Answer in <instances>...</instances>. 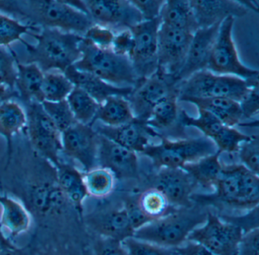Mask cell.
Returning <instances> with one entry per match:
<instances>
[{"instance_id": "cell-36", "label": "cell", "mask_w": 259, "mask_h": 255, "mask_svg": "<svg viewBox=\"0 0 259 255\" xmlns=\"http://www.w3.org/2000/svg\"><path fill=\"white\" fill-rule=\"evenodd\" d=\"M198 109V117L190 116L186 111H180V121L183 127H194L201 131L204 136L212 138L225 124L208 111Z\"/></svg>"}, {"instance_id": "cell-52", "label": "cell", "mask_w": 259, "mask_h": 255, "mask_svg": "<svg viewBox=\"0 0 259 255\" xmlns=\"http://www.w3.org/2000/svg\"><path fill=\"white\" fill-rule=\"evenodd\" d=\"M18 97L16 90L11 89L6 85L0 83V106L12 99Z\"/></svg>"}, {"instance_id": "cell-43", "label": "cell", "mask_w": 259, "mask_h": 255, "mask_svg": "<svg viewBox=\"0 0 259 255\" xmlns=\"http://www.w3.org/2000/svg\"><path fill=\"white\" fill-rule=\"evenodd\" d=\"M115 33L111 29L95 24L85 32L83 36L91 42L101 49H111Z\"/></svg>"}, {"instance_id": "cell-4", "label": "cell", "mask_w": 259, "mask_h": 255, "mask_svg": "<svg viewBox=\"0 0 259 255\" xmlns=\"http://www.w3.org/2000/svg\"><path fill=\"white\" fill-rule=\"evenodd\" d=\"M80 51L81 57L73 65L79 71L91 73L115 86L135 88L142 81L138 78L130 59L111 49L99 48L83 36Z\"/></svg>"}, {"instance_id": "cell-31", "label": "cell", "mask_w": 259, "mask_h": 255, "mask_svg": "<svg viewBox=\"0 0 259 255\" xmlns=\"http://www.w3.org/2000/svg\"><path fill=\"white\" fill-rule=\"evenodd\" d=\"M135 118L126 97L111 96L99 105L95 121H101L104 125L117 127L130 122Z\"/></svg>"}, {"instance_id": "cell-41", "label": "cell", "mask_w": 259, "mask_h": 255, "mask_svg": "<svg viewBox=\"0 0 259 255\" xmlns=\"http://www.w3.org/2000/svg\"><path fill=\"white\" fill-rule=\"evenodd\" d=\"M10 51L4 47H0V83L15 89L17 69L14 50L10 48Z\"/></svg>"}, {"instance_id": "cell-22", "label": "cell", "mask_w": 259, "mask_h": 255, "mask_svg": "<svg viewBox=\"0 0 259 255\" xmlns=\"http://www.w3.org/2000/svg\"><path fill=\"white\" fill-rule=\"evenodd\" d=\"M55 168L57 183L68 201L80 214H83V203L89 196L83 179V173L68 162H60Z\"/></svg>"}, {"instance_id": "cell-50", "label": "cell", "mask_w": 259, "mask_h": 255, "mask_svg": "<svg viewBox=\"0 0 259 255\" xmlns=\"http://www.w3.org/2000/svg\"><path fill=\"white\" fill-rule=\"evenodd\" d=\"M140 12L143 21H151L160 18V12L165 1H132Z\"/></svg>"}, {"instance_id": "cell-3", "label": "cell", "mask_w": 259, "mask_h": 255, "mask_svg": "<svg viewBox=\"0 0 259 255\" xmlns=\"http://www.w3.org/2000/svg\"><path fill=\"white\" fill-rule=\"evenodd\" d=\"M208 210L201 206L177 208L134 232L133 237L172 249L187 241L192 231L205 222Z\"/></svg>"}, {"instance_id": "cell-2", "label": "cell", "mask_w": 259, "mask_h": 255, "mask_svg": "<svg viewBox=\"0 0 259 255\" xmlns=\"http://www.w3.org/2000/svg\"><path fill=\"white\" fill-rule=\"evenodd\" d=\"M29 35L37 39V44L21 39L28 53L26 63L36 64L44 73L53 70L64 73L81 57V35L51 28H42L38 33L31 32Z\"/></svg>"}, {"instance_id": "cell-21", "label": "cell", "mask_w": 259, "mask_h": 255, "mask_svg": "<svg viewBox=\"0 0 259 255\" xmlns=\"http://www.w3.org/2000/svg\"><path fill=\"white\" fill-rule=\"evenodd\" d=\"M63 74L74 86L85 91L99 104L111 96L128 97L134 89L132 87H118L110 84L91 73L76 69L73 65L68 68Z\"/></svg>"}, {"instance_id": "cell-45", "label": "cell", "mask_w": 259, "mask_h": 255, "mask_svg": "<svg viewBox=\"0 0 259 255\" xmlns=\"http://www.w3.org/2000/svg\"><path fill=\"white\" fill-rule=\"evenodd\" d=\"M134 46L135 39L133 32L130 29H123L115 33L111 50L116 54L130 59Z\"/></svg>"}, {"instance_id": "cell-34", "label": "cell", "mask_w": 259, "mask_h": 255, "mask_svg": "<svg viewBox=\"0 0 259 255\" xmlns=\"http://www.w3.org/2000/svg\"><path fill=\"white\" fill-rule=\"evenodd\" d=\"M137 201L142 212L151 221L162 218L177 209L171 206L163 193L153 187L144 191L138 197Z\"/></svg>"}, {"instance_id": "cell-14", "label": "cell", "mask_w": 259, "mask_h": 255, "mask_svg": "<svg viewBox=\"0 0 259 255\" xmlns=\"http://www.w3.org/2000/svg\"><path fill=\"white\" fill-rule=\"evenodd\" d=\"M84 10L95 24L119 30L130 29L143 21L132 1H83Z\"/></svg>"}, {"instance_id": "cell-44", "label": "cell", "mask_w": 259, "mask_h": 255, "mask_svg": "<svg viewBox=\"0 0 259 255\" xmlns=\"http://www.w3.org/2000/svg\"><path fill=\"white\" fill-rule=\"evenodd\" d=\"M122 206L125 209L127 218L134 232L151 223V220L148 218L141 209L138 203L137 198L126 197L123 200Z\"/></svg>"}, {"instance_id": "cell-26", "label": "cell", "mask_w": 259, "mask_h": 255, "mask_svg": "<svg viewBox=\"0 0 259 255\" xmlns=\"http://www.w3.org/2000/svg\"><path fill=\"white\" fill-rule=\"evenodd\" d=\"M0 225L8 230L11 237L16 238L29 230L31 214L23 203L7 194H0Z\"/></svg>"}, {"instance_id": "cell-27", "label": "cell", "mask_w": 259, "mask_h": 255, "mask_svg": "<svg viewBox=\"0 0 259 255\" xmlns=\"http://www.w3.org/2000/svg\"><path fill=\"white\" fill-rule=\"evenodd\" d=\"M178 93L169 94L155 105L150 112L146 123L160 135V132L174 130L182 132L183 126L180 121Z\"/></svg>"}, {"instance_id": "cell-16", "label": "cell", "mask_w": 259, "mask_h": 255, "mask_svg": "<svg viewBox=\"0 0 259 255\" xmlns=\"http://www.w3.org/2000/svg\"><path fill=\"white\" fill-rule=\"evenodd\" d=\"M86 226L98 236L122 241L133 237L132 228L123 206H104L83 217Z\"/></svg>"}, {"instance_id": "cell-48", "label": "cell", "mask_w": 259, "mask_h": 255, "mask_svg": "<svg viewBox=\"0 0 259 255\" xmlns=\"http://www.w3.org/2000/svg\"><path fill=\"white\" fill-rule=\"evenodd\" d=\"M237 255H259V228L243 233L238 245Z\"/></svg>"}, {"instance_id": "cell-13", "label": "cell", "mask_w": 259, "mask_h": 255, "mask_svg": "<svg viewBox=\"0 0 259 255\" xmlns=\"http://www.w3.org/2000/svg\"><path fill=\"white\" fill-rule=\"evenodd\" d=\"M178 82L157 71L148 78L142 80L132 94L126 97L131 105L135 117L146 121L156 104L174 93H178Z\"/></svg>"}, {"instance_id": "cell-5", "label": "cell", "mask_w": 259, "mask_h": 255, "mask_svg": "<svg viewBox=\"0 0 259 255\" xmlns=\"http://www.w3.org/2000/svg\"><path fill=\"white\" fill-rule=\"evenodd\" d=\"M158 144H150L142 154L149 158L157 169L160 168H182L204 156L218 152L216 145L207 137L170 140L161 137Z\"/></svg>"}, {"instance_id": "cell-7", "label": "cell", "mask_w": 259, "mask_h": 255, "mask_svg": "<svg viewBox=\"0 0 259 255\" xmlns=\"http://www.w3.org/2000/svg\"><path fill=\"white\" fill-rule=\"evenodd\" d=\"M27 131L31 145L45 159L57 166L62 152L61 132L45 112L41 103H27Z\"/></svg>"}, {"instance_id": "cell-12", "label": "cell", "mask_w": 259, "mask_h": 255, "mask_svg": "<svg viewBox=\"0 0 259 255\" xmlns=\"http://www.w3.org/2000/svg\"><path fill=\"white\" fill-rule=\"evenodd\" d=\"M62 152L81 164L84 172L98 167L99 135L93 126L76 122L61 133Z\"/></svg>"}, {"instance_id": "cell-8", "label": "cell", "mask_w": 259, "mask_h": 255, "mask_svg": "<svg viewBox=\"0 0 259 255\" xmlns=\"http://www.w3.org/2000/svg\"><path fill=\"white\" fill-rule=\"evenodd\" d=\"M23 192L25 207L36 218L60 215L66 208L72 206L59 187L56 172L49 177H34Z\"/></svg>"}, {"instance_id": "cell-29", "label": "cell", "mask_w": 259, "mask_h": 255, "mask_svg": "<svg viewBox=\"0 0 259 255\" xmlns=\"http://www.w3.org/2000/svg\"><path fill=\"white\" fill-rule=\"evenodd\" d=\"M162 24L194 33L199 27L190 1H165L160 14Z\"/></svg>"}, {"instance_id": "cell-56", "label": "cell", "mask_w": 259, "mask_h": 255, "mask_svg": "<svg viewBox=\"0 0 259 255\" xmlns=\"http://www.w3.org/2000/svg\"><path fill=\"white\" fill-rule=\"evenodd\" d=\"M169 255H176V254H175V253H174V252L172 251V250H171V249H169Z\"/></svg>"}, {"instance_id": "cell-15", "label": "cell", "mask_w": 259, "mask_h": 255, "mask_svg": "<svg viewBox=\"0 0 259 255\" xmlns=\"http://www.w3.org/2000/svg\"><path fill=\"white\" fill-rule=\"evenodd\" d=\"M98 166L110 170L116 179L139 178L137 153L100 135Z\"/></svg>"}, {"instance_id": "cell-40", "label": "cell", "mask_w": 259, "mask_h": 255, "mask_svg": "<svg viewBox=\"0 0 259 255\" xmlns=\"http://www.w3.org/2000/svg\"><path fill=\"white\" fill-rule=\"evenodd\" d=\"M238 159L241 165L259 174V138L257 135H251L249 139L242 142L237 152Z\"/></svg>"}, {"instance_id": "cell-47", "label": "cell", "mask_w": 259, "mask_h": 255, "mask_svg": "<svg viewBox=\"0 0 259 255\" xmlns=\"http://www.w3.org/2000/svg\"><path fill=\"white\" fill-rule=\"evenodd\" d=\"M223 220L231 223L242 229L243 233L258 228V206L249 209L245 215L240 217H221Z\"/></svg>"}, {"instance_id": "cell-17", "label": "cell", "mask_w": 259, "mask_h": 255, "mask_svg": "<svg viewBox=\"0 0 259 255\" xmlns=\"http://www.w3.org/2000/svg\"><path fill=\"white\" fill-rule=\"evenodd\" d=\"M152 183L153 188L163 193L174 208L192 206V192L196 185L183 168H159Z\"/></svg>"}, {"instance_id": "cell-30", "label": "cell", "mask_w": 259, "mask_h": 255, "mask_svg": "<svg viewBox=\"0 0 259 255\" xmlns=\"http://www.w3.org/2000/svg\"><path fill=\"white\" fill-rule=\"evenodd\" d=\"M220 156L221 153L218 151L195 162L186 164L182 168L189 174L195 185L214 189L223 168Z\"/></svg>"}, {"instance_id": "cell-53", "label": "cell", "mask_w": 259, "mask_h": 255, "mask_svg": "<svg viewBox=\"0 0 259 255\" xmlns=\"http://www.w3.org/2000/svg\"><path fill=\"white\" fill-rule=\"evenodd\" d=\"M36 253L31 247H18L16 246L1 252L0 255H35Z\"/></svg>"}, {"instance_id": "cell-9", "label": "cell", "mask_w": 259, "mask_h": 255, "mask_svg": "<svg viewBox=\"0 0 259 255\" xmlns=\"http://www.w3.org/2000/svg\"><path fill=\"white\" fill-rule=\"evenodd\" d=\"M242 235L240 228L208 211L205 222L192 231L187 240L202 244L215 255H237Z\"/></svg>"}, {"instance_id": "cell-11", "label": "cell", "mask_w": 259, "mask_h": 255, "mask_svg": "<svg viewBox=\"0 0 259 255\" xmlns=\"http://www.w3.org/2000/svg\"><path fill=\"white\" fill-rule=\"evenodd\" d=\"M193 33L160 24L157 71L175 79L184 65Z\"/></svg>"}, {"instance_id": "cell-49", "label": "cell", "mask_w": 259, "mask_h": 255, "mask_svg": "<svg viewBox=\"0 0 259 255\" xmlns=\"http://www.w3.org/2000/svg\"><path fill=\"white\" fill-rule=\"evenodd\" d=\"M259 85L253 87L249 92L239 102L242 118H251L259 111Z\"/></svg>"}, {"instance_id": "cell-6", "label": "cell", "mask_w": 259, "mask_h": 255, "mask_svg": "<svg viewBox=\"0 0 259 255\" xmlns=\"http://www.w3.org/2000/svg\"><path fill=\"white\" fill-rule=\"evenodd\" d=\"M234 22L233 17L221 22L207 69L214 74L236 76L245 80L258 78L259 71L244 65L239 59L233 37Z\"/></svg>"}, {"instance_id": "cell-25", "label": "cell", "mask_w": 259, "mask_h": 255, "mask_svg": "<svg viewBox=\"0 0 259 255\" xmlns=\"http://www.w3.org/2000/svg\"><path fill=\"white\" fill-rule=\"evenodd\" d=\"M27 127V116L25 109L16 102L10 100L0 106V135L5 138L7 147L8 168L13 153V139Z\"/></svg>"}, {"instance_id": "cell-18", "label": "cell", "mask_w": 259, "mask_h": 255, "mask_svg": "<svg viewBox=\"0 0 259 255\" xmlns=\"http://www.w3.org/2000/svg\"><path fill=\"white\" fill-rule=\"evenodd\" d=\"M221 24L205 28H198L193 33L184 65L176 77V81H183L194 73L207 69Z\"/></svg>"}, {"instance_id": "cell-20", "label": "cell", "mask_w": 259, "mask_h": 255, "mask_svg": "<svg viewBox=\"0 0 259 255\" xmlns=\"http://www.w3.org/2000/svg\"><path fill=\"white\" fill-rule=\"evenodd\" d=\"M195 20L199 28L211 27L221 24L229 17H243L248 14V9L244 2L190 1Z\"/></svg>"}, {"instance_id": "cell-37", "label": "cell", "mask_w": 259, "mask_h": 255, "mask_svg": "<svg viewBox=\"0 0 259 255\" xmlns=\"http://www.w3.org/2000/svg\"><path fill=\"white\" fill-rule=\"evenodd\" d=\"M40 31V27L20 22L6 14L0 13V47L20 41L22 36L31 32Z\"/></svg>"}, {"instance_id": "cell-51", "label": "cell", "mask_w": 259, "mask_h": 255, "mask_svg": "<svg viewBox=\"0 0 259 255\" xmlns=\"http://www.w3.org/2000/svg\"><path fill=\"white\" fill-rule=\"evenodd\" d=\"M171 250L176 255H215L202 244L189 240Z\"/></svg>"}, {"instance_id": "cell-39", "label": "cell", "mask_w": 259, "mask_h": 255, "mask_svg": "<svg viewBox=\"0 0 259 255\" xmlns=\"http://www.w3.org/2000/svg\"><path fill=\"white\" fill-rule=\"evenodd\" d=\"M41 105L61 133L77 122L66 100L60 102L44 101Z\"/></svg>"}, {"instance_id": "cell-1", "label": "cell", "mask_w": 259, "mask_h": 255, "mask_svg": "<svg viewBox=\"0 0 259 255\" xmlns=\"http://www.w3.org/2000/svg\"><path fill=\"white\" fill-rule=\"evenodd\" d=\"M0 12L29 25L83 35L95 23L66 1H0Z\"/></svg>"}, {"instance_id": "cell-54", "label": "cell", "mask_w": 259, "mask_h": 255, "mask_svg": "<svg viewBox=\"0 0 259 255\" xmlns=\"http://www.w3.org/2000/svg\"><path fill=\"white\" fill-rule=\"evenodd\" d=\"M35 255H76L66 247H51Z\"/></svg>"}, {"instance_id": "cell-33", "label": "cell", "mask_w": 259, "mask_h": 255, "mask_svg": "<svg viewBox=\"0 0 259 255\" xmlns=\"http://www.w3.org/2000/svg\"><path fill=\"white\" fill-rule=\"evenodd\" d=\"M84 185L88 194L95 198H105L116 188V179L107 168L95 167L83 173Z\"/></svg>"}, {"instance_id": "cell-38", "label": "cell", "mask_w": 259, "mask_h": 255, "mask_svg": "<svg viewBox=\"0 0 259 255\" xmlns=\"http://www.w3.org/2000/svg\"><path fill=\"white\" fill-rule=\"evenodd\" d=\"M251 135L242 133L235 127L224 125L219 132L212 138L218 151L221 153L236 154L239 146L249 139Z\"/></svg>"}, {"instance_id": "cell-23", "label": "cell", "mask_w": 259, "mask_h": 255, "mask_svg": "<svg viewBox=\"0 0 259 255\" xmlns=\"http://www.w3.org/2000/svg\"><path fill=\"white\" fill-rule=\"evenodd\" d=\"M243 169L244 166L240 163H223V168L215 185L213 194L221 203L242 209Z\"/></svg>"}, {"instance_id": "cell-24", "label": "cell", "mask_w": 259, "mask_h": 255, "mask_svg": "<svg viewBox=\"0 0 259 255\" xmlns=\"http://www.w3.org/2000/svg\"><path fill=\"white\" fill-rule=\"evenodd\" d=\"M16 76L15 89L18 97L25 104L31 102H44L42 84L45 73L36 64H22L16 56Z\"/></svg>"}, {"instance_id": "cell-35", "label": "cell", "mask_w": 259, "mask_h": 255, "mask_svg": "<svg viewBox=\"0 0 259 255\" xmlns=\"http://www.w3.org/2000/svg\"><path fill=\"white\" fill-rule=\"evenodd\" d=\"M73 88L74 85L63 73H45L42 84L44 101L66 100Z\"/></svg>"}, {"instance_id": "cell-42", "label": "cell", "mask_w": 259, "mask_h": 255, "mask_svg": "<svg viewBox=\"0 0 259 255\" xmlns=\"http://www.w3.org/2000/svg\"><path fill=\"white\" fill-rule=\"evenodd\" d=\"M128 255H169V249L130 237L122 241Z\"/></svg>"}, {"instance_id": "cell-32", "label": "cell", "mask_w": 259, "mask_h": 255, "mask_svg": "<svg viewBox=\"0 0 259 255\" xmlns=\"http://www.w3.org/2000/svg\"><path fill=\"white\" fill-rule=\"evenodd\" d=\"M66 101L77 122L93 126L100 105L95 99L81 88L74 86Z\"/></svg>"}, {"instance_id": "cell-46", "label": "cell", "mask_w": 259, "mask_h": 255, "mask_svg": "<svg viewBox=\"0 0 259 255\" xmlns=\"http://www.w3.org/2000/svg\"><path fill=\"white\" fill-rule=\"evenodd\" d=\"M94 255H128L122 241L98 236L93 243Z\"/></svg>"}, {"instance_id": "cell-28", "label": "cell", "mask_w": 259, "mask_h": 255, "mask_svg": "<svg viewBox=\"0 0 259 255\" xmlns=\"http://www.w3.org/2000/svg\"><path fill=\"white\" fill-rule=\"evenodd\" d=\"M189 102L198 109L208 111L217 117L223 124L235 127L242 119V111L238 102L224 97H207V98H189Z\"/></svg>"}, {"instance_id": "cell-19", "label": "cell", "mask_w": 259, "mask_h": 255, "mask_svg": "<svg viewBox=\"0 0 259 255\" xmlns=\"http://www.w3.org/2000/svg\"><path fill=\"white\" fill-rule=\"evenodd\" d=\"M95 129L100 135L137 153H142L145 147L151 144V138H160V135L148 125L146 121L136 118L130 122L117 127L101 124Z\"/></svg>"}, {"instance_id": "cell-55", "label": "cell", "mask_w": 259, "mask_h": 255, "mask_svg": "<svg viewBox=\"0 0 259 255\" xmlns=\"http://www.w3.org/2000/svg\"><path fill=\"white\" fill-rule=\"evenodd\" d=\"M2 229L3 227L1 226V225H0V253L4 251V250H7V249L12 248V247L16 246L10 241V238H7V237L4 235Z\"/></svg>"}, {"instance_id": "cell-10", "label": "cell", "mask_w": 259, "mask_h": 255, "mask_svg": "<svg viewBox=\"0 0 259 255\" xmlns=\"http://www.w3.org/2000/svg\"><path fill=\"white\" fill-rule=\"evenodd\" d=\"M160 18L143 21L130 30L134 36L135 46L130 57L135 72L139 80L152 76L158 69V30Z\"/></svg>"}]
</instances>
